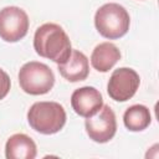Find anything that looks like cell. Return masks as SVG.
I'll return each instance as SVG.
<instances>
[{
    "label": "cell",
    "instance_id": "12",
    "mask_svg": "<svg viewBox=\"0 0 159 159\" xmlns=\"http://www.w3.org/2000/svg\"><path fill=\"white\" fill-rule=\"evenodd\" d=\"M152 122L150 111L143 104H133L123 114V123L130 132H142Z\"/></svg>",
    "mask_w": 159,
    "mask_h": 159
},
{
    "label": "cell",
    "instance_id": "9",
    "mask_svg": "<svg viewBox=\"0 0 159 159\" xmlns=\"http://www.w3.org/2000/svg\"><path fill=\"white\" fill-rule=\"evenodd\" d=\"M60 75L68 82H80L84 81L89 75V62L87 56L78 51L72 50L68 60L63 63L57 65Z\"/></svg>",
    "mask_w": 159,
    "mask_h": 159
},
{
    "label": "cell",
    "instance_id": "2",
    "mask_svg": "<svg viewBox=\"0 0 159 159\" xmlns=\"http://www.w3.org/2000/svg\"><path fill=\"white\" fill-rule=\"evenodd\" d=\"M130 25V17L124 6L117 2L102 5L94 14V26L99 35L108 40L123 37Z\"/></svg>",
    "mask_w": 159,
    "mask_h": 159
},
{
    "label": "cell",
    "instance_id": "10",
    "mask_svg": "<svg viewBox=\"0 0 159 159\" xmlns=\"http://www.w3.org/2000/svg\"><path fill=\"white\" fill-rule=\"evenodd\" d=\"M37 148L35 142L24 133L11 135L5 144V155L7 159H34Z\"/></svg>",
    "mask_w": 159,
    "mask_h": 159
},
{
    "label": "cell",
    "instance_id": "11",
    "mask_svg": "<svg viewBox=\"0 0 159 159\" xmlns=\"http://www.w3.org/2000/svg\"><path fill=\"white\" fill-rule=\"evenodd\" d=\"M120 60L119 48L112 42H101L97 45L91 55V63L98 72H108Z\"/></svg>",
    "mask_w": 159,
    "mask_h": 159
},
{
    "label": "cell",
    "instance_id": "1",
    "mask_svg": "<svg viewBox=\"0 0 159 159\" xmlns=\"http://www.w3.org/2000/svg\"><path fill=\"white\" fill-rule=\"evenodd\" d=\"M34 48L41 57L63 63L68 60L72 47L66 31L57 24L46 22L37 27L34 35Z\"/></svg>",
    "mask_w": 159,
    "mask_h": 159
},
{
    "label": "cell",
    "instance_id": "3",
    "mask_svg": "<svg viewBox=\"0 0 159 159\" xmlns=\"http://www.w3.org/2000/svg\"><path fill=\"white\" fill-rule=\"evenodd\" d=\"M27 122L41 134H55L66 123V111L57 102H36L27 112Z\"/></svg>",
    "mask_w": 159,
    "mask_h": 159
},
{
    "label": "cell",
    "instance_id": "6",
    "mask_svg": "<svg viewBox=\"0 0 159 159\" xmlns=\"http://www.w3.org/2000/svg\"><path fill=\"white\" fill-rule=\"evenodd\" d=\"M84 127L89 139L96 143H107L117 132L116 114L109 106L103 104L93 116L86 118Z\"/></svg>",
    "mask_w": 159,
    "mask_h": 159
},
{
    "label": "cell",
    "instance_id": "8",
    "mask_svg": "<svg viewBox=\"0 0 159 159\" xmlns=\"http://www.w3.org/2000/svg\"><path fill=\"white\" fill-rule=\"evenodd\" d=\"M71 106L78 116L88 118L103 106V97L97 88L84 86L73 91L71 96Z\"/></svg>",
    "mask_w": 159,
    "mask_h": 159
},
{
    "label": "cell",
    "instance_id": "5",
    "mask_svg": "<svg viewBox=\"0 0 159 159\" xmlns=\"http://www.w3.org/2000/svg\"><path fill=\"white\" fill-rule=\"evenodd\" d=\"M30 20L19 6H6L0 10V37L5 42H17L29 31Z\"/></svg>",
    "mask_w": 159,
    "mask_h": 159
},
{
    "label": "cell",
    "instance_id": "4",
    "mask_svg": "<svg viewBox=\"0 0 159 159\" xmlns=\"http://www.w3.org/2000/svg\"><path fill=\"white\" fill-rule=\"evenodd\" d=\"M19 84L27 94H46L55 84V75L47 65L39 61H30L19 71Z\"/></svg>",
    "mask_w": 159,
    "mask_h": 159
},
{
    "label": "cell",
    "instance_id": "13",
    "mask_svg": "<svg viewBox=\"0 0 159 159\" xmlns=\"http://www.w3.org/2000/svg\"><path fill=\"white\" fill-rule=\"evenodd\" d=\"M10 87H11V81L9 75L2 68H0V99H4L7 96Z\"/></svg>",
    "mask_w": 159,
    "mask_h": 159
},
{
    "label": "cell",
    "instance_id": "7",
    "mask_svg": "<svg viewBox=\"0 0 159 159\" xmlns=\"http://www.w3.org/2000/svg\"><path fill=\"white\" fill-rule=\"evenodd\" d=\"M139 84V75L133 68L120 67L112 72L107 84V92L112 99L125 102L135 94Z\"/></svg>",
    "mask_w": 159,
    "mask_h": 159
}]
</instances>
